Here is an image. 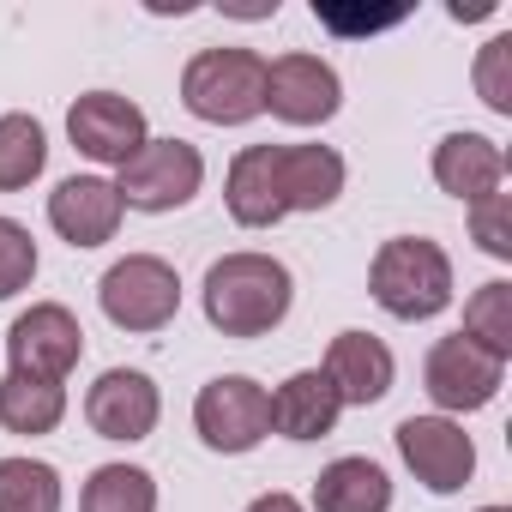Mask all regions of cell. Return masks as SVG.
<instances>
[{
	"label": "cell",
	"mask_w": 512,
	"mask_h": 512,
	"mask_svg": "<svg viewBox=\"0 0 512 512\" xmlns=\"http://www.w3.org/2000/svg\"><path fill=\"white\" fill-rule=\"evenodd\" d=\"M205 320L223 338H266L284 326L296 284L290 266L272 260V253H223V260L205 272Z\"/></svg>",
	"instance_id": "cell-1"
},
{
	"label": "cell",
	"mask_w": 512,
	"mask_h": 512,
	"mask_svg": "<svg viewBox=\"0 0 512 512\" xmlns=\"http://www.w3.org/2000/svg\"><path fill=\"white\" fill-rule=\"evenodd\" d=\"M368 296L392 320H434L452 308V260L428 235H392L380 241L368 266Z\"/></svg>",
	"instance_id": "cell-2"
},
{
	"label": "cell",
	"mask_w": 512,
	"mask_h": 512,
	"mask_svg": "<svg viewBox=\"0 0 512 512\" xmlns=\"http://www.w3.org/2000/svg\"><path fill=\"white\" fill-rule=\"evenodd\" d=\"M181 103L211 127H241L266 109V61L253 49H199L181 73Z\"/></svg>",
	"instance_id": "cell-3"
},
{
	"label": "cell",
	"mask_w": 512,
	"mask_h": 512,
	"mask_svg": "<svg viewBox=\"0 0 512 512\" xmlns=\"http://www.w3.org/2000/svg\"><path fill=\"white\" fill-rule=\"evenodd\" d=\"M97 302H103L109 326H121V332H163L181 314V278L157 253H127V260H115L103 272Z\"/></svg>",
	"instance_id": "cell-4"
},
{
	"label": "cell",
	"mask_w": 512,
	"mask_h": 512,
	"mask_svg": "<svg viewBox=\"0 0 512 512\" xmlns=\"http://www.w3.org/2000/svg\"><path fill=\"white\" fill-rule=\"evenodd\" d=\"M193 428H199V440L211 452L241 458L272 434V392L260 380H247V374H217L193 398Z\"/></svg>",
	"instance_id": "cell-5"
},
{
	"label": "cell",
	"mask_w": 512,
	"mask_h": 512,
	"mask_svg": "<svg viewBox=\"0 0 512 512\" xmlns=\"http://www.w3.org/2000/svg\"><path fill=\"white\" fill-rule=\"evenodd\" d=\"M205 181V157L187 139H145L127 163H121V205L127 211H181Z\"/></svg>",
	"instance_id": "cell-6"
},
{
	"label": "cell",
	"mask_w": 512,
	"mask_h": 512,
	"mask_svg": "<svg viewBox=\"0 0 512 512\" xmlns=\"http://www.w3.org/2000/svg\"><path fill=\"white\" fill-rule=\"evenodd\" d=\"M392 440H398V458L410 464V476L428 494H458L476 476V446L452 416H404Z\"/></svg>",
	"instance_id": "cell-7"
},
{
	"label": "cell",
	"mask_w": 512,
	"mask_h": 512,
	"mask_svg": "<svg viewBox=\"0 0 512 512\" xmlns=\"http://www.w3.org/2000/svg\"><path fill=\"white\" fill-rule=\"evenodd\" d=\"M7 356H13V374H31V380H67L85 356V326L61 308V302H37L13 320L7 332Z\"/></svg>",
	"instance_id": "cell-8"
},
{
	"label": "cell",
	"mask_w": 512,
	"mask_h": 512,
	"mask_svg": "<svg viewBox=\"0 0 512 512\" xmlns=\"http://www.w3.org/2000/svg\"><path fill=\"white\" fill-rule=\"evenodd\" d=\"M338 103H344V79H338L332 61L302 55V49L266 61V109H272L278 121H290V127H320V121L338 115Z\"/></svg>",
	"instance_id": "cell-9"
},
{
	"label": "cell",
	"mask_w": 512,
	"mask_h": 512,
	"mask_svg": "<svg viewBox=\"0 0 512 512\" xmlns=\"http://www.w3.org/2000/svg\"><path fill=\"white\" fill-rule=\"evenodd\" d=\"M500 380H506V362L488 356V350H476L458 332L440 338L428 350V362H422V386H428V398L440 410H482V404H494Z\"/></svg>",
	"instance_id": "cell-10"
},
{
	"label": "cell",
	"mask_w": 512,
	"mask_h": 512,
	"mask_svg": "<svg viewBox=\"0 0 512 512\" xmlns=\"http://www.w3.org/2000/svg\"><path fill=\"white\" fill-rule=\"evenodd\" d=\"M67 139L91 157V163H127L151 133H145V109L121 91H85L73 109H67Z\"/></svg>",
	"instance_id": "cell-11"
},
{
	"label": "cell",
	"mask_w": 512,
	"mask_h": 512,
	"mask_svg": "<svg viewBox=\"0 0 512 512\" xmlns=\"http://www.w3.org/2000/svg\"><path fill=\"white\" fill-rule=\"evenodd\" d=\"M157 416H163L157 380L139 374V368H109V374H97V386L85 392V422H91L103 440L133 446V440H145V434L157 428Z\"/></svg>",
	"instance_id": "cell-12"
},
{
	"label": "cell",
	"mask_w": 512,
	"mask_h": 512,
	"mask_svg": "<svg viewBox=\"0 0 512 512\" xmlns=\"http://www.w3.org/2000/svg\"><path fill=\"white\" fill-rule=\"evenodd\" d=\"M121 211L127 205H121L115 181H103V175H67L49 193V223H55V235L67 247H103V241H115Z\"/></svg>",
	"instance_id": "cell-13"
},
{
	"label": "cell",
	"mask_w": 512,
	"mask_h": 512,
	"mask_svg": "<svg viewBox=\"0 0 512 512\" xmlns=\"http://www.w3.org/2000/svg\"><path fill=\"white\" fill-rule=\"evenodd\" d=\"M278 163H284V145H247V151H235L229 181H223V199H229V217L241 229H272L278 217H290L284 211Z\"/></svg>",
	"instance_id": "cell-14"
},
{
	"label": "cell",
	"mask_w": 512,
	"mask_h": 512,
	"mask_svg": "<svg viewBox=\"0 0 512 512\" xmlns=\"http://www.w3.org/2000/svg\"><path fill=\"white\" fill-rule=\"evenodd\" d=\"M434 181H440V193L476 205V199L500 193V181H506V151H500L488 133H446V139L434 145Z\"/></svg>",
	"instance_id": "cell-15"
},
{
	"label": "cell",
	"mask_w": 512,
	"mask_h": 512,
	"mask_svg": "<svg viewBox=\"0 0 512 512\" xmlns=\"http://www.w3.org/2000/svg\"><path fill=\"white\" fill-rule=\"evenodd\" d=\"M392 374H398V362L374 332H338L326 350V380L338 386L344 404H362V410L380 404L392 392Z\"/></svg>",
	"instance_id": "cell-16"
},
{
	"label": "cell",
	"mask_w": 512,
	"mask_h": 512,
	"mask_svg": "<svg viewBox=\"0 0 512 512\" xmlns=\"http://www.w3.org/2000/svg\"><path fill=\"white\" fill-rule=\"evenodd\" d=\"M338 416H344V398L326 380V368H302L272 392V428L290 440H326L338 428Z\"/></svg>",
	"instance_id": "cell-17"
},
{
	"label": "cell",
	"mask_w": 512,
	"mask_h": 512,
	"mask_svg": "<svg viewBox=\"0 0 512 512\" xmlns=\"http://www.w3.org/2000/svg\"><path fill=\"white\" fill-rule=\"evenodd\" d=\"M278 181H284V211H326L344 193V157L332 145H284Z\"/></svg>",
	"instance_id": "cell-18"
},
{
	"label": "cell",
	"mask_w": 512,
	"mask_h": 512,
	"mask_svg": "<svg viewBox=\"0 0 512 512\" xmlns=\"http://www.w3.org/2000/svg\"><path fill=\"white\" fill-rule=\"evenodd\" d=\"M314 512H392V476L374 458H332L314 476Z\"/></svg>",
	"instance_id": "cell-19"
},
{
	"label": "cell",
	"mask_w": 512,
	"mask_h": 512,
	"mask_svg": "<svg viewBox=\"0 0 512 512\" xmlns=\"http://www.w3.org/2000/svg\"><path fill=\"white\" fill-rule=\"evenodd\" d=\"M61 416H67V386L61 380H31V374L0 380V428L7 434H55Z\"/></svg>",
	"instance_id": "cell-20"
},
{
	"label": "cell",
	"mask_w": 512,
	"mask_h": 512,
	"mask_svg": "<svg viewBox=\"0 0 512 512\" xmlns=\"http://www.w3.org/2000/svg\"><path fill=\"white\" fill-rule=\"evenodd\" d=\"M79 512H157V476L139 464H97Z\"/></svg>",
	"instance_id": "cell-21"
},
{
	"label": "cell",
	"mask_w": 512,
	"mask_h": 512,
	"mask_svg": "<svg viewBox=\"0 0 512 512\" xmlns=\"http://www.w3.org/2000/svg\"><path fill=\"white\" fill-rule=\"evenodd\" d=\"M49 163V139H43V121L31 115H0V193H19L43 175Z\"/></svg>",
	"instance_id": "cell-22"
},
{
	"label": "cell",
	"mask_w": 512,
	"mask_h": 512,
	"mask_svg": "<svg viewBox=\"0 0 512 512\" xmlns=\"http://www.w3.org/2000/svg\"><path fill=\"white\" fill-rule=\"evenodd\" d=\"M458 338H470L476 350L512 362V284H506V278L482 284V290L464 302V332H458Z\"/></svg>",
	"instance_id": "cell-23"
},
{
	"label": "cell",
	"mask_w": 512,
	"mask_h": 512,
	"mask_svg": "<svg viewBox=\"0 0 512 512\" xmlns=\"http://www.w3.org/2000/svg\"><path fill=\"white\" fill-rule=\"evenodd\" d=\"M0 512H61V470L43 458H0Z\"/></svg>",
	"instance_id": "cell-24"
},
{
	"label": "cell",
	"mask_w": 512,
	"mask_h": 512,
	"mask_svg": "<svg viewBox=\"0 0 512 512\" xmlns=\"http://www.w3.org/2000/svg\"><path fill=\"white\" fill-rule=\"evenodd\" d=\"M37 278V241L19 217H0V302H13Z\"/></svg>",
	"instance_id": "cell-25"
},
{
	"label": "cell",
	"mask_w": 512,
	"mask_h": 512,
	"mask_svg": "<svg viewBox=\"0 0 512 512\" xmlns=\"http://www.w3.org/2000/svg\"><path fill=\"white\" fill-rule=\"evenodd\" d=\"M476 91L494 115H512V37H488L482 55H476Z\"/></svg>",
	"instance_id": "cell-26"
},
{
	"label": "cell",
	"mask_w": 512,
	"mask_h": 512,
	"mask_svg": "<svg viewBox=\"0 0 512 512\" xmlns=\"http://www.w3.org/2000/svg\"><path fill=\"white\" fill-rule=\"evenodd\" d=\"M470 235L482 253H494V260H512V193H488L470 205Z\"/></svg>",
	"instance_id": "cell-27"
},
{
	"label": "cell",
	"mask_w": 512,
	"mask_h": 512,
	"mask_svg": "<svg viewBox=\"0 0 512 512\" xmlns=\"http://www.w3.org/2000/svg\"><path fill=\"white\" fill-rule=\"evenodd\" d=\"M247 512H308L296 494H284V488H272V494H260V500H253Z\"/></svg>",
	"instance_id": "cell-28"
},
{
	"label": "cell",
	"mask_w": 512,
	"mask_h": 512,
	"mask_svg": "<svg viewBox=\"0 0 512 512\" xmlns=\"http://www.w3.org/2000/svg\"><path fill=\"white\" fill-rule=\"evenodd\" d=\"M482 512H506V506H482Z\"/></svg>",
	"instance_id": "cell-29"
}]
</instances>
